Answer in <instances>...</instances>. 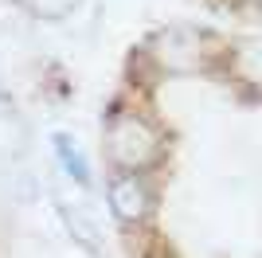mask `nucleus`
Returning a JSON list of instances; mask_svg holds the SVG:
<instances>
[{
  "mask_svg": "<svg viewBox=\"0 0 262 258\" xmlns=\"http://www.w3.org/2000/svg\"><path fill=\"white\" fill-rule=\"evenodd\" d=\"M106 149L125 172H141L145 164L157 161V133L137 114H118V118L110 121Z\"/></svg>",
  "mask_w": 262,
  "mask_h": 258,
  "instance_id": "obj_1",
  "label": "nucleus"
},
{
  "mask_svg": "<svg viewBox=\"0 0 262 258\" xmlns=\"http://www.w3.org/2000/svg\"><path fill=\"white\" fill-rule=\"evenodd\" d=\"M110 207H114V211H118V219H125V223L145 219V215H149V207H153V192H149L145 176H137V172L118 176V180L110 184Z\"/></svg>",
  "mask_w": 262,
  "mask_h": 258,
  "instance_id": "obj_2",
  "label": "nucleus"
}]
</instances>
